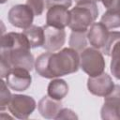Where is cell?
<instances>
[{
  "instance_id": "8992f818",
  "label": "cell",
  "mask_w": 120,
  "mask_h": 120,
  "mask_svg": "<svg viewBox=\"0 0 120 120\" xmlns=\"http://www.w3.org/2000/svg\"><path fill=\"white\" fill-rule=\"evenodd\" d=\"M34 16L35 14L33 10L26 4H19L13 6L9 9L8 19L11 25L17 28L26 29L32 25Z\"/></svg>"
},
{
  "instance_id": "7a4b0ae2",
  "label": "cell",
  "mask_w": 120,
  "mask_h": 120,
  "mask_svg": "<svg viewBox=\"0 0 120 120\" xmlns=\"http://www.w3.org/2000/svg\"><path fill=\"white\" fill-rule=\"evenodd\" d=\"M30 49V43L23 33L9 32L1 38V59L11 68H23L31 71L35 68V59Z\"/></svg>"
},
{
  "instance_id": "cb8c5ba5",
  "label": "cell",
  "mask_w": 120,
  "mask_h": 120,
  "mask_svg": "<svg viewBox=\"0 0 120 120\" xmlns=\"http://www.w3.org/2000/svg\"><path fill=\"white\" fill-rule=\"evenodd\" d=\"M88 1H96V0H75V2H76L77 4L82 3V2H88Z\"/></svg>"
},
{
  "instance_id": "d6986e66",
  "label": "cell",
  "mask_w": 120,
  "mask_h": 120,
  "mask_svg": "<svg viewBox=\"0 0 120 120\" xmlns=\"http://www.w3.org/2000/svg\"><path fill=\"white\" fill-rule=\"evenodd\" d=\"M8 84L3 80L1 81V92H0V110L4 111L8 108V105L10 101L12 95L8 89Z\"/></svg>"
},
{
  "instance_id": "ba28073f",
  "label": "cell",
  "mask_w": 120,
  "mask_h": 120,
  "mask_svg": "<svg viewBox=\"0 0 120 120\" xmlns=\"http://www.w3.org/2000/svg\"><path fill=\"white\" fill-rule=\"evenodd\" d=\"M32 77L29 70L23 68H12L6 76V82L14 91L22 92L31 85Z\"/></svg>"
},
{
  "instance_id": "4fadbf2b",
  "label": "cell",
  "mask_w": 120,
  "mask_h": 120,
  "mask_svg": "<svg viewBox=\"0 0 120 120\" xmlns=\"http://www.w3.org/2000/svg\"><path fill=\"white\" fill-rule=\"evenodd\" d=\"M38 109L42 117L46 119H55L62 109L61 100H56L49 96H44L38 104Z\"/></svg>"
},
{
  "instance_id": "277c9868",
  "label": "cell",
  "mask_w": 120,
  "mask_h": 120,
  "mask_svg": "<svg viewBox=\"0 0 120 120\" xmlns=\"http://www.w3.org/2000/svg\"><path fill=\"white\" fill-rule=\"evenodd\" d=\"M80 68L89 77L100 75L105 69V60L102 52L94 47H86L80 54Z\"/></svg>"
},
{
  "instance_id": "5b68a950",
  "label": "cell",
  "mask_w": 120,
  "mask_h": 120,
  "mask_svg": "<svg viewBox=\"0 0 120 120\" xmlns=\"http://www.w3.org/2000/svg\"><path fill=\"white\" fill-rule=\"evenodd\" d=\"M37 106L36 100L27 95L14 94L8 105L9 112L18 119H27Z\"/></svg>"
},
{
  "instance_id": "9a60e30c",
  "label": "cell",
  "mask_w": 120,
  "mask_h": 120,
  "mask_svg": "<svg viewBox=\"0 0 120 120\" xmlns=\"http://www.w3.org/2000/svg\"><path fill=\"white\" fill-rule=\"evenodd\" d=\"M22 33L26 36L31 48H38V47L43 46L44 40H45L43 27L37 26V25H31L30 27L24 29Z\"/></svg>"
},
{
  "instance_id": "30bf717a",
  "label": "cell",
  "mask_w": 120,
  "mask_h": 120,
  "mask_svg": "<svg viewBox=\"0 0 120 120\" xmlns=\"http://www.w3.org/2000/svg\"><path fill=\"white\" fill-rule=\"evenodd\" d=\"M44 29V44L43 48L47 52H56L60 50L66 41V32L64 29L56 28L48 24L43 26Z\"/></svg>"
},
{
  "instance_id": "d4e9b609",
  "label": "cell",
  "mask_w": 120,
  "mask_h": 120,
  "mask_svg": "<svg viewBox=\"0 0 120 120\" xmlns=\"http://www.w3.org/2000/svg\"><path fill=\"white\" fill-rule=\"evenodd\" d=\"M0 2H1V4H4L5 2H7V0H1Z\"/></svg>"
},
{
  "instance_id": "44dd1931",
  "label": "cell",
  "mask_w": 120,
  "mask_h": 120,
  "mask_svg": "<svg viewBox=\"0 0 120 120\" xmlns=\"http://www.w3.org/2000/svg\"><path fill=\"white\" fill-rule=\"evenodd\" d=\"M55 119H78V116L72 110L68 108H62L56 115Z\"/></svg>"
},
{
  "instance_id": "2e32d148",
  "label": "cell",
  "mask_w": 120,
  "mask_h": 120,
  "mask_svg": "<svg viewBox=\"0 0 120 120\" xmlns=\"http://www.w3.org/2000/svg\"><path fill=\"white\" fill-rule=\"evenodd\" d=\"M100 22L112 31L120 29V10L107 9L106 12L101 16Z\"/></svg>"
},
{
  "instance_id": "e0dca14e",
  "label": "cell",
  "mask_w": 120,
  "mask_h": 120,
  "mask_svg": "<svg viewBox=\"0 0 120 120\" xmlns=\"http://www.w3.org/2000/svg\"><path fill=\"white\" fill-rule=\"evenodd\" d=\"M68 43L70 48L82 52L87 47V31H72Z\"/></svg>"
},
{
  "instance_id": "5bb4252c",
  "label": "cell",
  "mask_w": 120,
  "mask_h": 120,
  "mask_svg": "<svg viewBox=\"0 0 120 120\" xmlns=\"http://www.w3.org/2000/svg\"><path fill=\"white\" fill-rule=\"evenodd\" d=\"M68 93V85L63 79H54L52 80L47 88V94L50 98L62 100Z\"/></svg>"
},
{
  "instance_id": "3957f363",
  "label": "cell",
  "mask_w": 120,
  "mask_h": 120,
  "mask_svg": "<svg viewBox=\"0 0 120 120\" xmlns=\"http://www.w3.org/2000/svg\"><path fill=\"white\" fill-rule=\"evenodd\" d=\"M98 15L96 1L77 4L70 10V22L68 27L72 31H87Z\"/></svg>"
},
{
  "instance_id": "ac0fdd59",
  "label": "cell",
  "mask_w": 120,
  "mask_h": 120,
  "mask_svg": "<svg viewBox=\"0 0 120 120\" xmlns=\"http://www.w3.org/2000/svg\"><path fill=\"white\" fill-rule=\"evenodd\" d=\"M111 72L115 79L120 80V40H117L113 44L111 51Z\"/></svg>"
},
{
  "instance_id": "9c48e42d",
  "label": "cell",
  "mask_w": 120,
  "mask_h": 120,
  "mask_svg": "<svg viewBox=\"0 0 120 120\" xmlns=\"http://www.w3.org/2000/svg\"><path fill=\"white\" fill-rule=\"evenodd\" d=\"M100 116L105 120H120V85H115L114 90L105 97Z\"/></svg>"
},
{
  "instance_id": "7402d4cb",
  "label": "cell",
  "mask_w": 120,
  "mask_h": 120,
  "mask_svg": "<svg viewBox=\"0 0 120 120\" xmlns=\"http://www.w3.org/2000/svg\"><path fill=\"white\" fill-rule=\"evenodd\" d=\"M72 5V0H46V8H50L53 6H63L69 8Z\"/></svg>"
},
{
  "instance_id": "52a82bcc",
  "label": "cell",
  "mask_w": 120,
  "mask_h": 120,
  "mask_svg": "<svg viewBox=\"0 0 120 120\" xmlns=\"http://www.w3.org/2000/svg\"><path fill=\"white\" fill-rule=\"evenodd\" d=\"M114 82L110 75L107 73H101L95 77H89L87 79L88 91L98 97H107L114 90Z\"/></svg>"
},
{
  "instance_id": "6da1fadb",
  "label": "cell",
  "mask_w": 120,
  "mask_h": 120,
  "mask_svg": "<svg viewBox=\"0 0 120 120\" xmlns=\"http://www.w3.org/2000/svg\"><path fill=\"white\" fill-rule=\"evenodd\" d=\"M79 68L80 55L73 48H64L58 52H43L35 60L36 72L45 79L75 73Z\"/></svg>"
},
{
  "instance_id": "8fae6325",
  "label": "cell",
  "mask_w": 120,
  "mask_h": 120,
  "mask_svg": "<svg viewBox=\"0 0 120 120\" xmlns=\"http://www.w3.org/2000/svg\"><path fill=\"white\" fill-rule=\"evenodd\" d=\"M70 22V10L63 6H53L48 8L46 14V24L64 29Z\"/></svg>"
},
{
  "instance_id": "603a6c76",
  "label": "cell",
  "mask_w": 120,
  "mask_h": 120,
  "mask_svg": "<svg viewBox=\"0 0 120 120\" xmlns=\"http://www.w3.org/2000/svg\"><path fill=\"white\" fill-rule=\"evenodd\" d=\"M96 2H101L107 9L120 10V0H96Z\"/></svg>"
},
{
  "instance_id": "ffe728a7",
  "label": "cell",
  "mask_w": 120,
  "mask_h": 120,
  "mask_svg": "<svg viewBox=\"0 0 120 120\" xmlns=\"http://www.w3.org/2000/svg\"><path fill=\"white\" fill-rule=\"evenodd\" d=\"M26 5L33 10L35 16H40L44 10V0H26Z\"/></svg>"
},
{
  "instance_id": "7c38bea8",
  "label": "cell",
  "mask_w": 120,
  "mask_h": 120,
  "mask_svg": "<svg viewBox=\"0 0 120 120\" xmlns=\"http://www.w3.org/2000/svg\"><path fill=\"white\" fill-rule=\"evenodd\" d=\"M109 33V29L101 22H93L87 30V39L92 47L98 50H103L107 43Z\"/></svg>"
}]
</instances>
